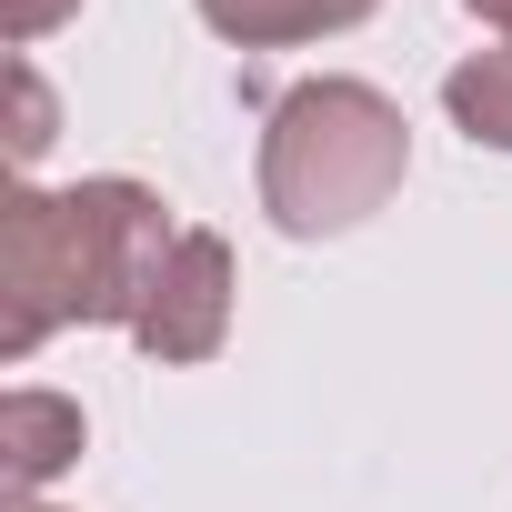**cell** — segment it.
Wrapping results in <instances>:
<instances>
[{"mask_svg":"<svg viewBox=\"0 0 512 512\" xmlns=\"http://www.w3.org/2000/svg\"><path fill=\"white\" fill-rule=\"evenodd\" d=\"M71 191H81V221H91V332H131L191 221H171V201L131 171H91Z\"/></svg>","mask_w":512,"mask_h":512,"instance_id":"obj_3","label":"cell"},{"mask_svg":"<svg viewBox=\"0 0 512 512\" xmlns=\"http://www.w3.org/2000/svg\"><path fill=\"white\" fill-rule=\"evenodd\" d=\"M81 442H91V412L71 392H41V382L0 392V482H11V502H51V482L81 462Z\"/></svg>","mask_w":512,"mask_h":512,"instance_id":"obj_5","label":"cell"},{"mask_svg":"<svg viewBox=\"0 0 512 512\" xmlns=\"http://www.w3.org/2000/svg\"><path fill=\"white\" fill-rule=\"evenodd\" d=\"M231 312H241V262H231L221 231L191 221L181 251L161 262V282H151V302H141V322H131V342L161 372H201V362L231 352Z\"/></svg>","mask_w":512,"mask_h":512,"instance_id":"obj_4","label":"cell"},{"mask_svg":"<svg viewBox=\"0 0 512 512\" xmlns=\"http://www.w3.org/2000/svg\"><path fill=\"white\" fill-rule=\"evenodd\" d=\"M11 512H61V502H11Z\"/></svg>","mask_w":512,"mask_h":512,"instance_id":"obj_11","label":"cell"},{"mask_svg":"<svg viewBox=\"0 0 512 512\" xmlns=\"http://www.w3.org/2000/svg\"><path fill=\"white\" fill-rule=\"evenodd\" d=\"M61 21H81V0H0V31H11V51H41Z\"/></svg>","mask_w":512,"mask_h":512,"instance_id":"obj_9","label":"cell"},{"mask_svg":"<svg viewBox=\"0 0 512 512\" xmlns=\"http://www.w3.org/2000/svg\"><path fill=\"white\" fill-rule=\"evenodd\" d=\"M71 322L91 332V221H81V191L11 181V201H0V362H31Z\"/></svg>","mask_w":512,"mask_h":512,"instance_id":"obj_2","label":"cell"},{"mask_svg":"<svg viewBox=\"0 0 512 512\" xmlns=\"http://www.w3.org/2000/svg\"><path fill=\"white\" fill-rule=\"evenodd\" d=\"M61 141V101H51V81H41V61L31 51H11V171L31 181V161Z\"/></svg>","mask_w":512,"mask_h":512,"instance_id":"obj_8","label":"cell"},{"mask_svg":"<svg viewBox=\"0 0 512 512\" xmlns=\"http://www.w3.org/2000/svg\"><path fill=\"white\" fill-rule=\"evenodd\" d=\"M442 111H452V131H462L472 151H502V161H512V41L462 51V61L442 71Z\"/></svg>","mask_w":512,"mask_h":512,"instance_id":"obj_7","label":"cell"},{"mask_svg":"<svg viewBox=\"0 0 512 512\" xmlns=\"http://www.w3.org/2000/svg\"><path fill=\"white\" fill-rule=\"evenodd\" d=\"M201 31L231 41V51H312V41H342L362 31L382 0H191Z\"/></svg>","mask_w":512,"mask_h":512,"instance_id":"obj_6","label":"cell"},{"mask_svg":"<svg viewBox=\"0 0 512 512\" xmlns=\"http://www.w3.org/2000/svg\"><path fill=\"white\" fill-rule=\"evenodd\" d=\"M462 11H472V21L492 31V41H512V0H462Z\"/></svg>","mask_w":512,"mask_h":512,"instance_id":"obj_10","label":"cell"},{"mask_svg":"<svg viewBox=\"0 0 512 512\" xmlns=\"http://www.w3.org/2000/svg\"><path fill=\"white\" fill-rule=\"evenodd\" d=\"M412 181V121L382 81L312 71L262 111V211L282 241H342Z\"/></svg>","mask_w":512,"mask_h":512,"instance_id":"obj_1","label":"cell"}]
</instances>
